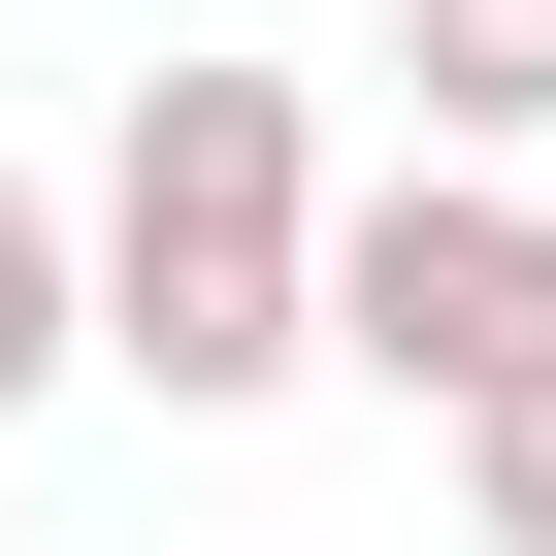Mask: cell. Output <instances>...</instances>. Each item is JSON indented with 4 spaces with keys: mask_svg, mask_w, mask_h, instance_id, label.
<instances>
[{
    "mask_svg": "<svg viewBox=\"0 0 556 556\" xmlns=\"http://www.w3.org/2000/svg\"><path fill=\"white\" fill-rule=\"evenodd\" d=\"M328 131H295V66H131V131H99V361L164 393V426H262L328 361Z\"/></svg>",
    "mask_w": 556,
    "mask_h": 556,
    "instance_id": "6da1fadb",
    "label": "cell"
},
{
    "mask_svg": "<svg viewBox=\"0 0 556 556\" xmlns=\"http://www.w3.org/2000/svg\"><path fill=\"white\" fill-rule=\"evenodd\" d=\"M328 361H361L393 426H458V393H523V361H556V197H523L491 131H426V164L328 229Z\"/></svg>",
    "mask_w": 556,
    "mask_h": 556,
    "instance_id": "7a4b0ae2",
    "label": "cell"
},
{
    "mask_svg": "<svg viewBox=\"0 0 556 556\" xmlns=\"http://www.w3.org/2000/svg\"><path fill=\"white\" fill-rule=\"evenodd\" d=\"M393 66H426V131L556 164V0H393Z\"/></svg>",
    "mask_w": 556,
    "mask_h": 556,
    "instance_id": "3957f363",
    "label": "cell"
},
{
    "mask_svg": "<svg viewBox=\"0 0 556 556\" xmlns=\"http://www.w3.org/2000/svg\"><path fill=\"white\" fill-rule=\"evenodd\" d=\"M99 361V197H34V164H0V426H34Z\"/></svg>",
    "mask_w": 556,
    "mask_h": 556,
    "instance_id": "277c9868",
    "label": "cell"
},
{
    "mask_svg": "<svg viewBox=\"0 0 556 556\" xmlns=\"http://www.w3.org/2000/svg\"><path fill=\"white\" fill-rule=\"evenodd\" d=\"M458 523H491V556H556V361H523V393H458Z\"/></svg>",
    "mask_w": 556,
    "mask_h": 556,
    "instance_id": "5b68a950",
    "label": "cell"
}]
</instances>
